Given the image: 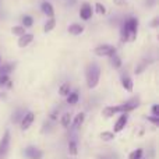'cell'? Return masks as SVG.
I'll return each instance as SVG.
<instances>
[{"mask_svg":"<svg viewBox=\"0 0 159 159\" xmlns=\"http://www.w3.org/2000/svg\"><path fill=\"white\" fill-rule=\"evenodd\" d=\"M138 27H140V21H138L137 17H129V18L124 20L123 27H121V42H134L137 38L138 34Z\"/></svg>","mask_w":159,"mask_h":159,"instance_id":"cell-1","label":"cell"},{"mask_svg":"<svg viewBox=\"0 0 159 159\" xmlns=\"http://www.w3.org/2000/svg\"><path fill=\"white\" fill-rule=\"evenodd\" d=\"M99 80H101V67H99L98 63L92 61L87 66L85 69V81H87V87L89 89H93V88L98 87Z\"/></svg>","mask_w":159,"mask_h":159,"instance_id":"cell-2","label":"cell"},{"mask_svg":"<svg viewBox=\"0 0 159 159\" xmlns=\"http://www.w3.org/2000/svg\"><path fill=\"white\" fill-rule=\"evenodd\" d=\"M116 52H117V49L109 43H102L93 48V55L98 57H112L113 55H116Z\"/></svg>","mask_w":159,"mask_h":159,"instance_id":"cell-3","label":"cell"},{"mask_svg":"<svg viewBox=\"0 0 159 159\" xmlns=\"http://www.w3.org/2000/svg\"><path fill=\"white\" fill-rule=\"evenodd\" d=\"M8 148H10V131L6 130L0 140V159H6L8 154Z\"/></svg>","mask_w":159,"mask_h":159,"instance_id":"cell-4","label":"cell"},{"mask_svg":"<svg viewBox=\"0 0 159 159\" xmlns=\"http://www.w3.org/2000/svg\"><path fill=\"white\" fill-rule=\"evenodd\" d=\"M78 16L82 21H89L93 16V8L89 3H82L81 7H80V11H78Z\"/></svg>","mask_w":159,"mask_h":159,"instance_id":"cell-5","label":"cell"},{"mask_svg":"<svg viewBox=\"0 0 159 159\" xmlns=\"http://www.w3.org/2000/svg\"><path fill=\"white\" fill-rule=\"evenodd\" d=\"M120 106H121V113H130L140 106V99L131 98V99H129V101H126L124 103H121Z\"/></svg>","mask_w":159,"mask_h":159,"instance_id":"cell-6","label":"cell"},{"mask_svg":"<svg viewBox=\"0 0 159 159\" xmlns=\"http://www.w3.org/2000/svg\"><path fill=\"white\" fill-rule=\"evenodd\" d=\"M34 120H35V115H34V112H25V115L22 116L21 121H20V126H21L22 131H27V130L32 126Z\"/></svg>","mask_w":159,"mask_h":159,"instance_id":"cell-7","label":"cell"},{"mask_svg":"<svg viewBox=\"0 0 159 159\" xmlns=\"http://www.w3.org/2000/svg\"><path fill=\"white\" fill-rule=\"evenodd\" d=\"M127 121H129V115H127V113H121V115L119 116V119L116 120L115 126H113V133L117 134V133L123 131L126 124H127Z\"/></svg>","mask_w":159,"mask_h":159,"instance_id":"cell-8","label":"cell"},{"mask_svg":"<svg viewBox=\"0 0 159 159\" xmlns=\"http://www.w3.org/2000/svg\"><path fill=\"white\" fill-rule=\"evenodd\" d=\"M22 154L27 159H42V157H43V152L36 147H27Z\"/></svg>","mask_w":159,"mask_h":159,"instance_id":"cell-9","label":"cell"},{"mask_svg":"<svg viewBox=\"0 0 159 159\" xmlns=\"http://www.w3.org/2000/svg\"><path fill=\"white\" fill-rule=\"evenodd\" d=\"M119 113L121 115V106L120 105H116V106H106V107H103V110H102V116L106 117V119L113 117L115 115H119Z\"/></svg>","mask_w":159,"mask_h":159,"instance_id":"cell-10","label":"cell"},{"mask_svg":"<svg viewBox=\"0 0 159 159\" xmlns=\"http://www.w3.org/2000/svg\"><path fill=\"white\" fill-rule=\"evenodd\" d=\"M41 10L48 18H53V17H55V7H53V4L50 2H48V0L41 3Z\"/></svg>","mask_w":159,"mask_h":159,"instance_id":"cell-11","label":"cell"},{"mask_svg":"<svg viewBox=\"0 0 159 159\" xmlns=\"http://www.w3.org/2000/svg\"><path fill=\"white\" fill-rule=\"evenodd\" d=\"M84 31H85L84 25L77 24V22H74V24H70L69 27H67V32H69L70 35H73V36L81 35V34H84Z\"/></svg>","mask_w":159,"mask_h":159,"instance_id":"cell-12","label":"cell"},{"mask_svg":"<svg viewBox=\"0 0 159 159\" xmlns=\"http://www.w3.org/2000/svg\"><path fill=\"white\" fill-rule=\"evenodd\" d=\"M34 41V35L32 34H24L22 36H20L18 38V42H17V45H18V48H27L30 46L31 43H32Z\"/></svg>","mask_w":159,"mask_h":159,"instance_id":"cell-13","label":"cell"},{"mask_svg":"<svg viewBox=\"0 0 159 159\" xmlns=\"http://www.w3.org/2000/svg\"><path fill=\"white\" fill-rule=\"evenodd\" d=\"M120 81H121V87H123L127 92H133V89H134V82H133L131 77H129V75H121Z\"/></svg>","mask_w":159,"mask_h":159,"instance_id":"cell-14","label":"cell"},{"mask_svg":"<svg viewBox=\"0 0 159 159\" xmlns=\"http://www.w3.org/2000/svg\"><path fill=\"white\" fill-rule=\"evenodd\" d=\"M85 120V113L84 112H80L75 115V117L71 120V124H73V129H80V127L82 126V123H84Z\"/></svg>","mask_w":159,"mask_h":159,"instance_id":"cell-15","label":"cell"},{"mask_svg":"<svg viewBox=\"0 0 159 159\" xmlns=\"http://www.w3.org/2000/svg\"><path fill=\"white\" fill-rule=\"evenodd\" d=\"M151 63H152V59H143V60H141L140 63L137 64V67H135L134 73H135V74H141V73H143L144 70H145Z\"/></svg>","mask_w":159,"mask_h":159,"instance_id":"cell-16","label":"cell"},{"mask_svg":"<svg viewBox=\"0 0 159 159\" xmlns=\"http://www.w3.org/2000/svg\"><path fill=\"white\" fill-rule=\"evenodd\" d=\"M55 28H56V18L55 17H53V18H48V21L43 24V32L49 34V32H52Z\"/></svg>","mask_w":159,"mask_h":159,"instance_id":"cell-17","label":"cell"},{"mask_svg":"<svg viewBox=\"0 0 159 159\" xmlns=\"http://www.w3.org/2000/svg\"><path fill=\"white\" fill-rule=\"evenodd\" d=\"M71 120H73L71 113H70V112H66V113H64V115L60 117V124L64 127V129H69L70 124H71Z\"/></svg>","mask_w":159,"mask_h":159,"instance_id":"cell-18","label":"cell"},{"mask_svg":"<svg viewBox=\"0 0 159 159\" xmlns=\"http://www.w3.org/2000/svg\"><path fill=\"white\" fill-rule=\"evenodd\" d=\"M70 92H71V84L70 82H63L59 87V95L60 96H67Z\"/></svg>","mask_w":159,"mask_h":159,"instance_id":"cell-19","label":"cell"},{"mask_svg":"<svg viewBox=\"0 0 159 159\" xmlns=\"http://www.w3.org/2000/svg\"><path fill=\"white\" fill-rule=\"evenodd\" d=\"M21 25L27 30V28H31L34 25V18L30 16V14H24L21 17Z\"/></svg>","mask_w":159,"mask_h":159,"instance_id":"cell-20","label":"cell"},{"mask_svg":"<svg viewBox=\"0 0 159 159\" xmlns=\"http://www.w3.org/2000/svg\"><path fill=\"white\" fill-rule=\"evenodd\" d=\"M93 13H96V14H99V16H105V14L107 13V8H106V6L105 4H102V3H95L93 4Z\"/></svg>","mask_w":159,"mask_h":159,"instance_id":"cell-21","label":"cell"},{"mask_svg":"<svg viewBox=\"0 0 159 159\" xmlns=\"http://www.w3.org/2000/svg\"><path fill=\"white\" fill-rule=\"evenodd\" d=\"M109 59H110V64H112L113 69L119 70L121 66H123V61H121V59H120L119 55H113L112 57H109Z\"/></svg>","mask_w":159,"mask_h":159,"instance_id":"cell-22","label":"cell"},{"mask_svg":"<svg viewBox=\"0 0 159 159\" xmlns=\"http://www.w3.org/2000/svg\"><path fill=\"white\" fill-rule=\"evenodd\" d=\"M16 69V64L14 63H6V64H0V74H10L13 70Z\"/></svg>","mask_w":159,"mask_h":159,"instance_id":"cell-23","label":"cell"},{"mask_svg":"<svg viewBox=\"0 0 159 159\" xmlns=\"http://www.w3.org/2000/svg\"><path fill=\"white\" fill-rule=\"evenodd\" d=\"M11 34H13L14 36H22L24 34H27V30H25L22 25H14V27H11Z\"/></svg>","mask_w":159,"mask_h":159,"instance_id":"cell-24","label":"cell"},{"mask_svg":"<svg viewBox=\"0 0 159 159\" xmlns=\"http://www.w3.org/2000/svg\"><path fill=\"white\" fill-rule=\"evenodd\" d=\"M66 98H67V103L69 105H75L80 99V95H78L77 91H73V92H70Z\"/></svg>","mask_w":159,"mask_h":159,"instance_id":"cell-25","label":"cell"},{"mask_svg":"<svg viewBox=\"0 0 159 159\" xmlns=\"http://www.w3.org/2000/svg\"><path fill=\"white\" fill-rule=\"evenodd\" d=\"M25 115V110L24 109H17L16 112L13 113V117H11V121L13 123H20L22 119V116Z\"/></svg>","mask_w":159,"mask_h":159,"instance_id":"cell-26","label":"cell"},{"mask_svg":"<svg viewBox=\"0 0 159 159\" xmlns=\"http://www.w3.org/2000/svg\"><path fill=\"white\" fill-rule=\"evenodd\" d=\"M69 154L73 155V157H75L78 154V147L75 141H69Z\"/></svg>","mask_w":159,"mask_h":159,"instance_id":"cell-27","label":"cell"},{"mask_svg":"<svg viewBox=\"0 0 159 159\" xmlns=\"http://www.w3.org/2000/svg\"><path fill=\"white\" fill-rule=\"evenodd\" d=\"M115 133L113 131H103V133H101V138L103 141H112V140H115Z\"/></svg>","mask_w":159,"mask_h":159,"instance_id":"cell-28","label":"cell"},{"mask_svg":"<svg viewBox=\"0 0 159 159\" xmlns=\"http://www.w3.org/2000/svg\"><path fill=\"white\" fill-rule=\"evenodd\" d=\"M143 154H144V151L141 148L134 149V151L129 155V159H141V158H143Z\"/></svg>","mask_w":159,"mask_h":159,"instance_id":"cell-29","label":"cell"},{"mask_svg":"<svg viewBox=\"0 0 159 159\" xmlns=\"http://www.w3.org/2000/svg\"><path fill=\"white\" fill-rule=\"evenodd\" d=\"M10 81V77L7 74H0V88L6 87V84Z\"/></svg>","mask_w":159,"mask_h":159,"instance_id":"cell-30","label":"cell"},{"mask_svg":"<svg viewBox=\"0 0 159 159\" xmlns=\"http://www.w3.org/2000/svg\"><path fill=\"white\" fill-rule=\"evenodd\" d=\"M151 112H152V116L159 117V105H154V106L151 107Z\"/></svg>","mask_w":159,"mask_h":159,"instance_id":"cell-31","label":"cell"},{"mask_svg":"<svg viewBox=\"0 0 159 159\" xmlns=\"http://www.w3.org/2000/svg\"><path fill=\"white\" fill-rule=\"evenodd\" d=\"M113 4L117 7H124L127 4V0H113Z\"/></svg>","mask_w":159,"mask_h":159,"instance_id":"cell-32","label":"cell"},{"mask_svg":"<svg viewBox=\"0 0 159 159\" xmlns=\"http://www.w3.org/2000/svg\"><path fill=\"white\" fill-rule=\"evenodd\" d=\"M158 25H159V17H154L152 22L149 24V27H151V28H158Z\"/></svg>","mask_w":159,"mask_h":159,"instance_id":"cell-33","label":"cell"},{"mask_svg":"<svg viewBox=\"0 0 159 159\" xmlns=\"http://www.w3.org/2000/svg\"><path fill=\"white\" fill-rule=\"evenodd\" d=\"M147 120L151 121V123H154L155 126H158L159 124V117H155V116H152V117H147Z\"/></svg>","mask_w":159,"mask_h":159,"instance_id":"cell-34","label":"cell"},{"mask_svg":"<svg viewBox=\"0 0 159 159\" xmlns=\"http://www.w3.org/2000/svg\"><path fill=\"white\" fill-rule=\"evenodd\" d=\"M64 2H66V4L69 6V7H73V6L77 3V0H64Z\"/></svg>","mask_w":159,"mask_h":159,"instance_id":"cell-35","label":"cell"},{"mask_svg":"<svg viewBox=\"0 0 159 159\" xmlns=\"http://www.w3.org/2000/svg\"><path fill=\"white\" fill-rule=\"evenodd\" d=\"M57 119V110H55V112L50 115V120H56Z\"/></svg>","mask_w":159,"mask_h":159,"instance_id":"cell-36","label":"cell"},{"mask_svg":"<svg viewBox=\"0 0 159 159\" xmlns=\"http://www.w3.org/2000/svg\"><path fill=\"white\" fill-rule=\"evenodd\" d=\"M3 98H6V95H4V93L0 92V99H3Z\"/></svg>","mask_w":159,"mask_h":159,"instance_id":"cell-37","label":"cell"},{"mask_svg":"<svg viewBox=\"0 0 159 159\" xmlns=\"http://www.w3.org/2000/svg\"><path fill=\"white\" fill-rule=\"evenodd\" d=\"M0 64H2V56H0Z\"/></svg>","mask_w":159,"mask_h":159,"instance_id":"cell-38","label":"cell"}]
</instances>
